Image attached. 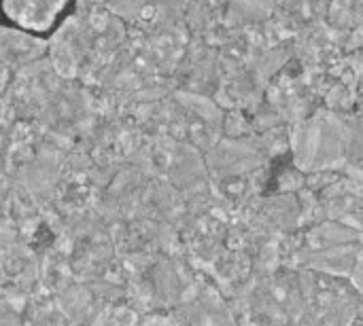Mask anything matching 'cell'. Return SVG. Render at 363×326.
<instances>
[{
	"mask_svg": "<svg viewBox=\"0 0 363 326\" xmlns=\"http://www.w3.org/2000/svg\"><path fill=\"white\" fill-rule=\"evenodd\" d=\"M70 0H2L4 13L21 28L47 30Z\"/></svg>",
	"mask_w": 363,
	"mask_h": 326,
	"instance_id": "1",
	"label": "cell"
}]
</instances>
